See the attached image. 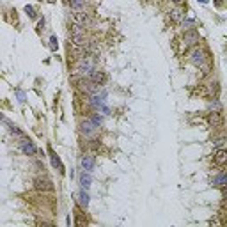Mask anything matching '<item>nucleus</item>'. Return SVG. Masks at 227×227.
Returning a JSON list of instances; mask_svg holds the SVG:
<instances>
[{
	"label": "nucleus",
	"mask_w": 227,
	"mask_h": 227,
	"mask_svg": "<svg viewBox=\"0 0 227 227\" xmlns=\"http://www.w3.org/2000/svg\"><path fill=\"white\" fill-rule=\"evenodd\" d=\"M224 144H225V139H216L215 142H213V146H215V147H218V149H220Z\"/></svg>",
	"instance_id": "nucleus-21"
},
{
	"label": "nucleus",
	"mask_w": 227,
	"mask_h": 227,
	"mask_svg": "<svg viewBox=\"0 0 227 227\" xmlns=\"http://www.w3.org/2000/svg\"><path fill=\"white\" fill-rule=\"evenodd\" d=\"M87 78L91 80V82H94V83H101L105 76H103V73H101V71H96V69H92V71H91V75H89Z\"/></svg>",
	"instance_id": "nucleus-13"
},
{
	"label": "nucleus",
	"mask_w": 227,
	"mask_h": 227,
	"mask_svg": "<svg viewBox=\"0 0 227 227\" xmlns=\"http://www.w3.org/2000/svg\"><path fill=\"white\" fill-rule=\"evenodd\" d=\"M36 188L43 190V192H50V190H53V185H52V181L46 179V177H37V179H36Z\"/></svg>",
	"instance_id": "nucleus-6"
},
{
	"label": "nucleus",
	"mask_w": 227,
	"mask_h": 227,
	"mask_svg": "<svg viewBox=\"0 0 227 227\" xmlns=\"http://www.w3.org/2000/svg\"><path fill=\"white\" fill-rule=\"evenodd\" d=\"M80 131H82L83 137L94 139V137H98V133H100V126H96L91 119H87V121H83L82 124H80Z\"/></svg>",
	"instance_id": "nucleus-2"
},
{
	"label": "nucleus",
	"mask_w": 227,
	"mask_h": 227,
	"mask_svg": "<svg viewBox=\"0 0 227 227\" xmlns=\"http://www.w3.org/2000/svg\"><path fill=\"white\" fill-rule=\"evenodd\" d=\"M69 6H71L73 11H85L87 2L85 0H69Z\"/></svg>",
	"instance_id": "nucleus-11"
},
{
	"label": "nucleus",
	"mask_w": 227,
	"mask_h": 227,
	"mask_svg": "<svg viewBox=\"0 0 227 227\" xmlns=\"http://www.w3.org/2000/svg\"><path fill=\"white\" fill-rule=\"evenodd\" d=\"M25 12H27L30 18H36V11H34L32 6H25Z\"/></svg>",
	"instance_id": "nucleus-19"
},
{
	"label": "nucleus",
	"mask_w": 227,
	"mask_h": 227,
	"mask_svg": "<svg viewBox=\"0 0 227 227\" xmlns=\"http://www.w3.org/2000/svg\"><path fill=\"white\" fill-rule=\"evenodd\" d=\"M210 110H211V112H220V110H222V105H220V101H218V100H213V101H210Z\"/></svg>",
	"instance_id": "nucleus-17"
},
{
	"label": "nucleus",
	"mask_w": 227,
	"mask_h": 227,
	"mask_svg": "<svg viewBox=\"0 0 227 227\" xmlns=\"http://www.w3.org/2000/svg\"><path fill=\"white\" fill-rule=\"evenodd\" d=\"M213 160H215L216 165H225L227 163V151L225 149H216Z\"/></svg>",
	"instance_id": "nucleus-7"
},
{
	"label": "nucleus",
	"mask_w": 227,
	"mask_h": 227,
	"mask_svg": "<svg viewBox=\"0 0 227 227\" xmlns=\"http://www.w3.org/2000/svg\"><path fill=\"white\" fill-rule=\"evenodd\" d=\"M50 48L53 52L57 50V37H55V36H52V37H50Z\"/></svg>",
	"instance_id": "nucleus-20"
},
{
	"label": "nucleus",
	"mask_w": 227,
	"mask_h": 227,
	"mask_svg": "<svg viewBox=\"0 0 227 227\" xmlns=\"http://www.w3.org/2000/svg\"><path fill=\"white\" fill-rule=\"evenodd\" d=\"M194 20H183V25H185V27H192V25H194Z\"/></svg>",
	"instance_id": "nucleus-23"
},
{
	"label": "nucleus",
	"mask_w": 227,
	"mask_h": 227,
	"mask_svg": "<svg viewBox=\"0 0 227 227\" xmlns=\"http://www.w3.org/2000/svg\"><path fill=\"white\" fill-rule=\"evenodd\" d=\"M190 61H192V64H194V66L202 67V69H204V73L210 69V66L206 64V55H204V52L200 50L199 46L192 50V53H190Z\"/></svg>",
	"instance_id": "nucleus-1"
},
{
	"label": "nucleus",
	"mask_w": 227,
	"mask_h": 227,
	"mask_svg": "<svg viewBox=\"0 0 227 227\" xmlns=\"http://www.w3.org/2000/svg\"><path fill=\"white\" fill-rule=\"evenodd\" d=\"M16 96H18V101H20V103H23V101H25V94H23L22 91H16Z\"/></svg>",
	"instance_id": "nucleus-22"
},
{
	"label": "nucleus",
	"mask_w": 227,
	"mask_h": 227,
	"mask_svg": "<svg viewBox=\"0 0 227 227\" xmlns=\"http://www.w3.org/2000/svg\"><path fill=\"white\" fill-rule=\"evenodd\" d=\"M73 22L85 27V25H91V18H89V14H85V11H75L73 12Z\"/></svg>",
	"instance_id": "nucleus-3"
},
{
	"label": "nucleus",
	"mask_w": 227,
	"mask_h": 227,
	"mask_svg": "<svg viewBox=\"0 0 227 227\" xmlns=\"http://www.w3.org/2000/svg\"><path fill=\"white\" fill-rule=\"evenodd\" d=\"M91 181H92L91 174H89L87 170H83L82 174H80V185H82V188H89V186H91Z\"/></svg>",
	"instance_id": "nucleus-12"
},
{
	"label": "nucleus",
	"mask_w": 227,
	"mask_h": 227,
	"mask_svg": "<svg viewBox=\"0 0 227 227\" xmlns=\"http://www.w3.org/2000/svg\"><path fill=\"white\" fill-rule=\"evenodd\" d=\"M50 158H52V165L53 167H57L61 172H64V167H62V163H61V160H59V156L53 153V151H50Z\"/></svg>",
	"instance_id": "nucleus-14"
},
{
	"label": "nucleus",
	"mask_w": 227,
	"mask_h": 227,
	"mask_svg": "<svg viewBox=\"0 0 227 227\" xmlns=\"http://www.w3.org/2000/svg\"><path fill=\"white\" fill-rule=\"evenodd\" d=\"M78 204L82 206L83 210L89 206V194H87V188H82L80 194H78Z\"/></svg>",
	"instance_id": "nucleus-9"
},
{
	"label": "nucleus",
	"mask_w": 227,
	"mask_h": 227,
	"mask_svg": "<svg viewBox=\"0 0 227 227\" xmlns=\"http://www.w3.org/2000/svg\"><path fill=\"white\" fill-rule=\"evenodd\" d=\"M224 197H225V199H227V186H225V188H224Z\"/></svg>",
	"instance_id": "nucleus-24"
},
{
	"label": "nucleus",
	"mask_w": 227,
	"mask_h": 227,
	"mask_svg": "<svg viewBox=\"0 0 227 227\" xmlns=\"http://www.w3.org/2000/svg\"><path fill=\"white\" fill-rule=\"evenodd\" d=\"M20 147H22V151L27 156H34L36 153H37V149H36L34 142H30V140H27V139H22V142H20Z\"/></svg>",
	"instance_id": "nucleus-4"
},
{
	"label": "nucleus",
	"mask_w": 227,
	"mask_h": 227,
	"mask_svg": "<svg viewBox=\"0 0 227 227\" xmlns=\"http://www.w3.org/2000/svg\"><path fill=\"white\" fill-rule=\"evenodd\" d=\"M170 18L174 20V22H183V20H185L183 12L179 11V9H174V11H170Z\"/></svg>",
	"instance_id": "nucleus-16"
},
{
	"label": "nucleus",
	"mask_w": 227,
	"mask_h": 227,
	"mask_svg": "<svg viewBox=\"0 0 227 227\" xmlns=\"http://www.w3.org/2000/svg\"><path fill=\"white\" fill-rule=\"evenodd\" d=\"M213 185H216V186H224V185H227V176H225V174L216 176L215 179H213Z\"/></svg>",
	"instance_id": "nucleus-15"
},
{
	"label": "nucleus",
	"mask_w": 227,
	"mask_h": 227,
	"mask_svg": "<svg viewBox=\"0 0 227 227\" xmlns=\"http://www.w3.org/2000/svg\"><path fill=\"white\" fill-rule=\"evenodd\" d=\"M91 121L94 122L96 126H101V124H103V117H101L100 114H94V116L91 117Z\"/></svg>",
	"instance_id": "nucleus-18"
},
{
	"label": "nucleus",
	"mask_w": 227,
	"mask_h": 227,
	"mask_svg": "<svg viewBox=\"0 0 227 227\" xmlns=\"http://www.w3.org/2000/svg\"><path fill=\"white\" fill-rule=\"evenodd\" d=\"M199 2H200V4H206V2H208V0H199Z\"/></svg>",
	"instance_id": "nucleus-26"
},
{
	"label": "nucleus",
	"mask_w": 227,
	"mask_h": 227,
	"mask_svg": "<svg viewBox=\"0 0 227 227\" xmlns=\"http://www.w3.org/2000/svg\"><path fill=\"white\" fill-rule=\"evenodd\" d=\"M172 2H174V4H181V2H183V0H172Z\"/></svg>",
	"instance_id": "nucleus-25"
},
{
	"label": "nucleus",
	"mask_w": 227,
	"mask_h": 227,
	"mask_svg": "<svg viewBox=\"0 0 227 227\" xmlns=\"http://www.w3.org/2000/svg\"><path fill=\"white\" fill-rule=\"evenodd\" d=\"M183 41H185V44H186V46H192V44L199 43V34L195 32L194 28H190V30H186V32H185Z\"/></svg>",
	"instance_id": "nucleus-5"
},
{
	"label": "nucleus",
	"mask_w": 227,
	"mask_h": 227,
	"mask_svg": "<svg viewBox=\"0 0 227 227\" xmlns=\"http://www.w3.org/2000/svg\"><path fill=\"white\" fill-rule=\"evenodd\" d=\"M208 121H210V126L211 128H220L222 126V116H220V112H211L210 114V119H208Z\"/></svg>",
	"instance_id": "nucleus-8"
},
{
	"label": "nucleus",
	"mask_w": 227,
	"mask_h": 227,
	"mask_svg": "<svg viewBox=\"0 0 227 227\" xmlns=\"http://www.w3.org/2000/svg\"><path fill=\"white\" fill-rule=\"evenodd\" d=\"M82 167H83V170H87V172L92 170V169H94V156H83Z\"/></svg>",
	"instance_id": "nucleus-10"
}]
</instances>
